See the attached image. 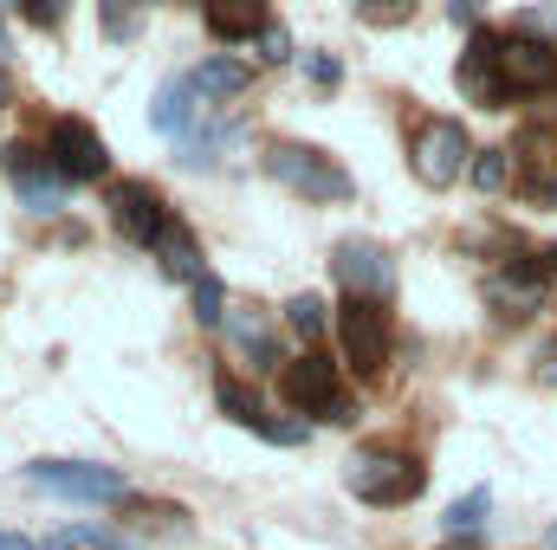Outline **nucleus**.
Segmentation results:
<instances>
[{"label":"nucleus","mask_w":557,"mask_h":550,"mask_svg":"<svg viewBox=\"0 0 557 550\" xmlns=\"http://www.w3.org/2000/svg\"><path fill=\"white\" fill-rule=\"evenodd\" d=\"M201 20L214 39H260L267 33V0H201Z\"/></svg>","instance_id":"obj_14"},{"label":"nucleus","mask_w":557,"mask_h":550,"mask_svg":"<svg viewBox=\"0 0 557 550\" xmlns=\"http://www.w3.org/2000/svg\"><path fill=\"white\" fill-rule=\"evenodd\" d=\"M195 104H201L195 78H169V85L156 91V104H149V124H156L162 137H182V130L195 124Z\"/></svg>","instance_id":"obj_16"},{"label":"nucleus","mask_w":557,"mask_h":550,"mask_svg":"<svg viewBox=\"0 0 557 550\" xmlns=\"http://www.w3.org/2000/svg\"><path fill=\"white\" fill-rule=\"evenodd\" d=\"M467 182H473L480 195H499V188H512V149H473V162H467Z\"/></svg>","instance_id":"obj_19"},{"label":"nucleus","mask_w":557,"mask_h":550,"mask_svg":"<svg viewBox=\"0 0 557 550\" xmlns=\"http://www.w3.org/2000/svg\"><path fill=\"white\" fill-rule=\"evenodd\" d=\"M104 33H111V39H131V33H137V13H124L117 0H104Z\"/></svg>","instance_id":"obj_27"},{"label":"nucleus","mask_w":557,"mask_h":550,"mask_svg":"<svg viewBox=\"0 0 557 550\" xmlns=\"http://www.w3.org/2000/svg\"><path fill=\"white\" fill-rule=\"evenodd\" d=\"M467 162H473V137H467V124H460V117H434V124H421L416 175L428 182V188L460 182V175H467Z\"/></svg>","instance_id":"obj_7"},{"label":"nucleus","mask_w":557,"mask_h":550,"mask_svg":"<svg viewBox=\"0 0 557 550\" xmlns=\"http://www.w3.org/2000/svg\"><path fill=\"white\" fill-rule=\"evenodd\" d=\"M506 85H512V98L519 91H552L557 85V52L545 39H532V33H519V39H506Z\"/></svg>","instance_id":"obj_13"},{"label":"nucleus","mask_w":557,"mask_h":550,"mask_svg":"<svg viewBox=\"0 0 557 550\" xmlns=\"http://www.w3.org/2000/svg\"><path fill=\"white\" fill-rule=\"evenodd\" d=\"M552 550H557V525H552Z\"/></svg>","instance_id":"obj_33"},{"label":"nucleus","mask_w":557,"mask_h":550,"mask_svg":"<svg viewBox=\"0 0 557 550\" xmlns=\"http://www.w3.org/2000/svg\"><path fill=\"white\" fill-rule=\"evenodd\" d=\"M13 7H26V0H13Z\"/></svg>","instance_id":"obj_35"},{"label":"nucleus","mask_w":557,"mask_h":550,"mask_svg":"<svg viewBox=\"0 0 557 550\" xmlns=\"http://www.w3.org/2000/svg\"><path fill=\"white\" fill-rule=\"evenodd\" d=\"M227 337L247 350V363L278 370V343H273V324H267V311H253V304H227Z\"/></svg>","instance_id":"obj_15"},{"label":"nucleus","mask_w":557,"mask_h":550,"mask_svg":"<svg viewBox=\"0 0 557 550\" xmlns=\"http://www.w3.org/2000/svg\"><path fill=\"white\" fill-rule=\"evenodd\" d=\"M0 168H7V182L20 188V201H26L33 214H59V208H65V175L52 168V149L7 142V149H0Z\"/></svg>","instance_id":"obj_6"},{"label":"nucleus","mask_w":557,"mask_h":550,"mask_svg":"<svg viewBox=\"0 0 557 550\" xmlns=\"http://www.w3.org/2000/svg\"><path fill=\"white\" fill-rule=\"evenodd\" d=\"M260 59H267V65H285V59H292V39H285V26H267V33H260Z\"/></svg>","instance_id":"obj_26"},{"label":"nucleus","mask_w":557,"mask_h":550,"mask_svg":"<svg viewBox=\"0 0 557 550\" xmlns=\"http://www.w3.org/2000/svg\"><path fill=\"white\" fill-rule=\"evenodd\" d=\"M137 7H156V0H137Z\"/></svg>","instance_id":"obj_34"},{"label":"nucleus","mask_w":557,"mask_h":550,"mask_svg":"<svg viewBox=\"0 0 557 550\" xmlns=\"http://www.w3.org/2000/svg\"><path fill=\"white\" fill-rule=\"evenodd\" d=\"M525 195L532 201H557V149H539L525 162Z\"/></svg>","instance_id":"obj_22"},{"label":"nucleus","mask_w":557,"mask_h":550,"mask_svg":"<svg viewBox=\"0 0 557 550\" xmlns=\"http://www.w3.org/2000/svg\"><path fill=\"white\" fill-rule=\"evenodd\" d=\"M52 168H59L65 182H104L111 149H104V137H98L91 124L65 117V124H52Z\"/></svg>","instance_id":"obj_10"},{"label":"nucleus","mask_w":557,"mask_h":550,"mask_svg":"<svg viewBox=\"0 0 557 550\" xmlns=\"http://www.w3.org/2000/svg\"><path fill=\"white\" fill-rule=\"evenodd\" d=\"M26 479L59 499H85V505H117L131 492L117 466H91V460H26Z\"/></svg>","instance_id":"obj_4"},{"label":"nucleus","mask_w":557,"mask_h":550,"mask_svg":"<svg viewBox=\"0 0 557 550\" xmlns=\"http://www.w3.org/2000/svg\"><path fill=\"white\" fill-rule=\"evenodd\" d=\"M267 168H273L278 188H292L298 201H350V195H357L350 168H344L337 155L311 149V142H273V149H267Z\"/></svg>","instance_id":"obj_1"},{"label":"nucleus","mask_w":557,"mask_h":550,"mask_svg":"<svg viewBox=\"0 0 557 550\" xmlns=\"http://www.w3.org/2000/svg\"><path fill=\"white\" fill-rule=\"evenodd\" d=\"M278 383H285V396H292L298 409L318 414V421H337V427H350V421H357V402L337 389V363H331V357H318V350L292 357Z\"/></svg>","instance_id":"obj_2"},{"label":"nucleus","mask_w":557,"mask_h":550,"mask_svg":"<svg viewBox=\"0 0 557 550\" xmlns=\"http://www.w3.org/2000/svg\"><path fill=\"white\" fill-rule=\"evenodd\" d=\"M20 13H26L33 26H59V13H65V0H26Z\"/></svg>","instance_id":"obj_28"},{"label":"nucleus","mask_w":557,"mask_h":550,"mask_svg":"<svg viewBox=\"0 0 557 550\" xmlns=\"http://www.w3.org/2000/svg\"><path fill=\"white\" fill-rule=\"evenodd\" d=\"M506 39L499 33H473L467 39V52H460V91L473 98V104H499V98H512V85H506Z\"/></svg>","instance_id":"obj_9"},{"label":"nucleus","mask_w":557,"mask_h":550,"mask_svg":"<svg viewBox=\"0 0 557 550\" xmlns=\"http://www.w3.org/2000/svg\"><path fill=\"white\" fill-rule=\"evenodd\" d=\"M337 343H344V363L376 376L389 363V317H383V298H344L337 304Z\"/></svg>","instance_id":"obj_5"},{"label":"nucleus","mask_w":557,"mask_h":550,"mask_svg":"<svg viewBox=\"0 0 557 550\" xmlns=\"http://www.w3.org/2000/svg\"><path fill=\"white\" fill-rule=\"evenodd\" d=\"M214 396H221V414H227V421H240V427H253V434L267 427V409H260V396H253L247 383H227V376H221Z\"/></svg>","instance_id":"obj_20"},{"label":"nucleus","mask_w":557,"mask_h":550,"mask_svg":"<svg viewBox=\"0 0 557 550\" xmlns=\"http://www.w3.org/2000/svg\"><path fill=\"white\" fill-rule=\"evenodd\" d=\"M188 291H195V317H201V324H227V291H221V278H195Z\"/></svg>","instance_id":"obj_24"},{"label":"nucleus","mask_w":557,"mask_h":550,"mask_svg":"<svg viewBox=\"0 0 557 550\" xmlns=\"http://www.w3.org/2000/svg\"><path fill=\"white\" fill-rule=\"evenodd\" d=\"M305 78H311V85H318V91H331V85H337V78H344V65H337V59H331V52H311V59H305Z\"/></svg>","instance_id":"obj_25"},{"label":"nucleus","mask_w":557,"mask_h":550,"mask_svg":"<svg viewBox=\"0 0 557 550\" xmlns=\"http://www.w3.org/2000/svg\"><path fill=\"white\" fill-rule=\"evenodd\" d=\"M156 253H162V273H169V278H182V285L208 278V273H201V247H195V234H188L182 221H169V234L156 240Z\"/></svg>","instance_id":"obj_17"},{"label":"nucleus","mask_w":557,"mask_h":550,"mask_svg":"<svg viewBox=\"0 0 557 550\" xmlns=\"http://www.w3.org/2000/svg\"><path fill=\"white\" fill-rule=\"evenodd\" d=\"M331 273H337V285H344L350 298H389V285H396L389 253H383V247H370V240H350V247H337Z\"/></svg>","instance_id":"obj_11"},{"label":"nucleus","mask_w":557,"mask_h":550,"mask_svg":"<svg viewBox=\"0 0 557 550\" xmlns=\"http://www.w3.org/2000/svg\"><path fill=\"white\" fill-rule=\"evenodd\" d=\"M486 298H493L506 317H532V311L545 304V266H539V260H512V266H499V273L486 278Z\"/></svg>","instance_id":"obj_12"},{"label":"nucleus","mask_w":557,"mask_h":550,"mask_svg":"<svg viewBox=\"0 0 557 550\" xmlns=\"http://www.w3.org/2000/svg\"><path fill=\"white\" fill-rule=\"evenodd\" d=\"M539 266H545V273H557V247H552V253H539Z\"/></svg>","instance_id":"obj_32"},{"label":"nucleus","mask_w":557,"mask_h":550,"mask_svg":"<svg viewBox=\"0 0 557 550\" xmlns=\"http://www.w3.org/2000/svg\"><path fill=\"white\" fill-rule=\"evenodd\" d=\"M344 479H350V492L363 505H409V499H421V486H428L421 460H409V453H357Z\"/></svg>","instance_id":"obj_3"},{"label":"nucleus","mask_w":557,"mask_h":550,"mask_svg":"<svg viewBox=\"0 0 557 550\" xmlns=\"http://www.w3.org/2000/svg\"><path fill=\"white\" fill-rule=\"evenodd\" d=\"M260 434H267V440H278V447H298V440H305V427H298V421H267Z\"/></svg>","instance_id":"obj_29"},{"label":"nucleus","mask_w":557,"mask_h":550,"mask_svg":"<svg viewBox=\"0 0 557 550\" xmlns=\"http://www.w3.org/2000/svg\"><path fill=\"white\" fill-rule=\"evenodd\" d=\"M188 78H195V91H201V98H221V104H227V98H240V91L253 85V72H247L240 59H208V65H201V72H188Z\"/></svg>","instance_id":"obj_18"},{"label":"nucleus","mask_w":557,"mask_h":550,"mask_svg":"<svg viewBox=\"0 0 557 550\" xmlns=\"http://www.w3.org/2000/svg\"><path fill=\"white\" fill-rule=\"evenodd\" d=\"M486 505H493V499H486V486H473V492H460V499L447 505V518H441V525H447L454 538H467V532H480V518H486Z\"/></svg>","instance_id":"obj_21"},{"label":"nucleus","mask_w":557,"mask_h":550,"mask_svg":"<svg viewBox=\"0 0 557 550\" xmlns=\"http://www.w3.org/2000/svg\"><path fill=\"white\" fill-rule=\"evenodd\" d=\"M104 208H111V227H117L124 240H137V247H156V240L169 234V208H162V195H156L149 182H117Z\"/></svg>","instance_id":"obj_8"},{"label":"nucleus","mask_w":557,"mask_h":550,"mask_svg":"<svg viewBox=\"0 0 557 550\" xmlns=\"http://www.w3.org/2000/svg\"><path fill=\"white\" fill-rule=\"evenodd\" d=\"M416 0H370V20H403Z\"/></svg>","instance_id":"obj_30"},{"label":"nucleus","mask_w":557,"mask_h":550,"mask_svg":"<svg viewBox=\"0 0 557 550\" xmlns=\"http://www.w3.org/2000/svg\"><path fill=\"white\" fill-rule=\"evenodd\" d=\"M0 550H33V538H20V532H0Z\"/></svg>","instance_id":"obj_31"},{"label":"nucleus","mask_w":557,"mask_h":550,"mask_svg":"<svg viewBox=\"0 0 557 550\" xmlns=\"http://www.w3.org/2000/svg\"><path fill=\"white\" fill-rule=\"evenodd\" d=\"M285 324H292L298 337H324V298H311V291H298V298L285 304Z\"/></svg>","instance_id":"obj_23"}]
</instances>
